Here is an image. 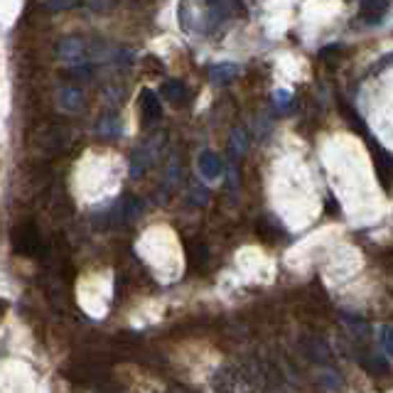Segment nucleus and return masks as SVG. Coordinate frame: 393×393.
Segmentation results:
<instances>
[{"label":"nucleus","mask_w":393,"mask_h":393,"mask_svg":"<svg viewBox=\"0 0 393 393\" xmlns=\"http://www.w3.org/2000/svg\"><path fill=\"white\" fill-rule=\"evenodd\" d=\"M12 251L17 256H25V259H33V256L42 254V238H40V232L33 221H25L20 227L12 229Z\"/></svg>","instance_id":"1"},{"label":"nucleus","mask_w":393,"mask_h":393,"mask_svg":"<svg viewBox=\"0 0 393 393\" xmlns=\"http://www.w3.org/2000/svg\"><path fill=\"white\" fill-rule=\"evenodd\" d=\"M140 106H143V116H146V123H152V121L160 119V103L155 101V94L152 91H143L140 96Z\"/></svg>","instance_id":"2"},{"label":"nucleus","mask_w":393,"mask_h":393,"mask_svg":"<svg viewBox=\"0 0 393 393\" xmlns=\"http://www.w3.org/2000/svg\"><path fill=\"white\" fill-rule=\"evenodd\" d=\"M167 94H170V101L173 103H187L189 101V91L184 84H177V81H173V84H167L165 89Z\"/></svg>","instance_id":"3"},{"label":"nucleus","mask_w":393,"mask_h":393,"mask_svg":"<svg viewBox=\"0 0 393 393\" xmlns=\"http://www.w3.org/2000/svg\"><path fill=\"white\" fill-rule=\"evenodd\" d=\"M344 111H347V116H349V121H351V125H354V128H359L361 133H364V123H361V119H359V114H356V111H351L349 106H344Z\"/></svg>","instance_id":"4"}]
</instances>
